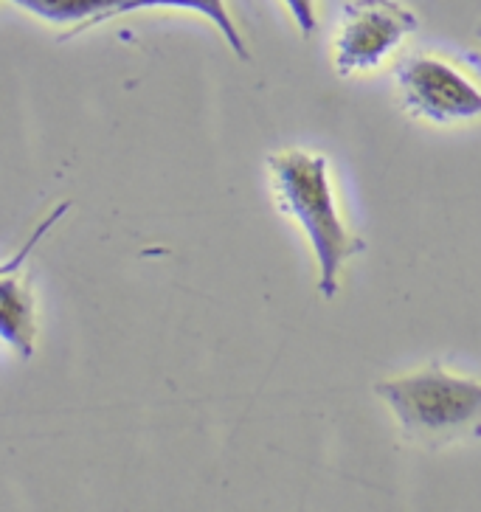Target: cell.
Returning <instances> with one entry per match:
<instances>
[{"label":"cell","instance_id":"cell-1","mask_svg":"<svg viewBox=\"0 0 481 512\" xmlns=\"http://www.w3.org/2000/svg\"><path fill=\"white\" fill-rule=\"evenodd\" d=\"M273 197L282 214L293 217L304 231L318 262V293L335 299L344 265L366 251V242L346 228L330 186L327 158L307 150H279L268 155Z\"/></svg>","mask_w":481,"mask_h":512},{"label":"cell","instance_id":"cell-2","mask_svg":"<svg viewBox=\"0 0 481 512\" xmlns=\"http://www.w3.org/2000/svg\"><path fill=\"white\" fill-rule=\"evenodd\" d=\"M403 437L442 448L459 439L481 437V380L453 375L442 363H428L408 375L375 383Z\"/></svg>","mask_w":481,"mask_h":512},{"label":"cell","instance_id":"cell-3","mask_svg":"<svg viewBox=\"0 0 481 512\" xmlns=\"http://www.w3.org/2000/svg\"><path fill=\"white\" fill-rule=\"evenodd\" d=\"M420 29V17L400 0H346L335 34L338 76L375 71Z\"/></svg>","mask_w":481,"mask_h":512},{"label":"cell","instance_id":"cell-4","mask_svg":"<svg viewBox=\"0 0 481 512\" xmlns=\"http://www.w3.org/2000/svg\"><path fill=\"white\" fill-rule=\"evenodd\" d=\"M397 96L406 113L431 124H451L481 116L479 85L434 54H411L400 62Z\"/></svg>","mask_w":481,"mask_h":512},{"label":"cell","instance_id":"cell-5","mask_svg":"<svg viewBox=\"0 0 481 512\" xmlns=\"http://www.w3.org/2000/svg\"><path fill=\"white\" fill-rule=\"evenodd\" d=\"M68 211V203H60L51 211L40 226L34 228L31 240L17 251L12 259L3 262V279H0V335L6 341V347L15 349L20 358L34 355L37 344V304H34V287H31V273L23 271V262L29 259V251L37 242L46 237V231L62 214Z\"/></svg>","mask_w":481,"mask_h":512},{"label":"cell","instance_id":"cell-6","mask_svg":"<svg viewBox=\"0 0 481 512\" xmlns=\"http://www.w3.org/2000/svg\"><path fill=\"white\" fill-rule=\"evenodd\" d=\"M12 3L54 26H76L62 37V40H74L76 34L113 20L127 0H12Z\"/></svg>","mask_w":481,"mask_h":512},{"label":"cell","instance_id":"cell-7","mask_svg":"<svg viewBox=\"0 0 481 512\" xmlns=\"http://www.w3.org/2000/svg\"><path fill=\"white\" fill-rule=\"evenodd\" d=\"M144 9H186V12H195V15L209 17L211 23L217 26V31L226 37V43L231 46V51L240 57L242 62L251 60V51L242 40L240 29L234 23V17L228 15L226 0H127L121 6L116 17L121 15H133V12H144Z\"/></svg>","mask_w":481,"mask_h":512},{"label":"cell","instance_id":"cell-8","mask_svg":"<svg viewBox=\"0 0 481 512\" xmlns=\"http://www.w3.org/2000/svg\"><path fill=\"white\" fill-rule=\"evenodd\" d=\"M287 12L293 15L296 26L304 37H313V31L318 29V15H316V0H285Z\"/></svg>","mask_w":481,"mask_h":512},{"label":"cell","instance_id":"cell-9","mask_svg":"<svg viewBox=\"0 0 481 512\" xmlns=\"http://www.w3.org/2000/svg\"><path fill=\"white\" fill-rule=\"evenodd\" d=\"M462 60L481 74V51H462Z\"/></svg>","mask_w":481,"mask_h":512},{"label":"cell","instance_id":"cell-10","mask_svg":"<svg viewBox=\"0 0 481 512\" xmlns=\"http://www.w3.org/2000/svg\"><path fill=\"white\" fill-rule=\"evenodd\" d=\"M479 40H481V23H479Z\"/></svg>","mask_w":481,"mask_h":512}]
</instances>
